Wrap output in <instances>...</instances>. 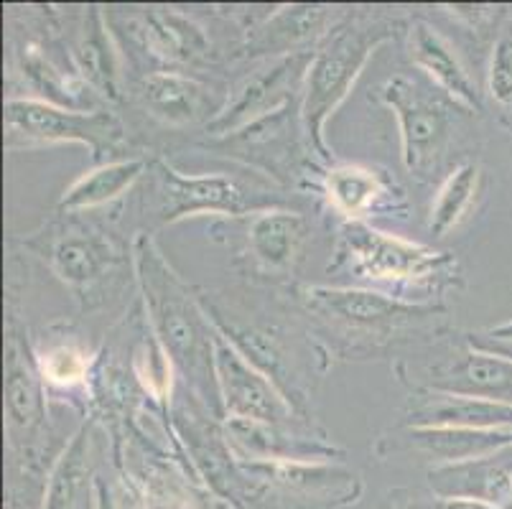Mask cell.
I'll return each instance as SVG.
<instances>
[{
    "mask_svg": "<svg viewBox=\"0 0 512 509\" xmlns=\"http://www.w3.org/2000/svg\"><path fill=\"white\" fill-rule=\"evenodd\" d=\"M428 487L439 499H477L497 507L512 504V446L428 471Z\"/></svg>",
    "mask_w": 512,
    "mask_h": 509,
    "instance_id": "obj_10",
    "label": "cell"
},
{
    "mask_svg": "<svg viewBox=\"0 0 512 509\" xmlns=\"http://www.w3.org/2000/svg\"><path fill=\"white\" fill-rule=\"evenodd\" d=\"M306 240L304 217L283 209L260 212L250 219L248 242L255 258L273 270H286Z\"/></svg>",
    "mask_w": 512,
    "mask_h": 509,
    "instance_id": "obj_18",
    "label": "cell"
},
{
    "mask_svg": "<svg viewBox=\"0 0 512 509\" xmlns=\"http://www.w3.org/2000/svg\"><path fill=\"white\" fill-rule=\"evenodd\" d=\"M92 497H95V509H118L115 499L110 497V492L105 489V484L100 479H92Z\"/></svg>",
    "mask_w": 512,
    "mask_h": 509,
    "instance_id": "obj_31",
    "label": "cell"
},
{
    "mask_svg": "<svg viewBox=\"0 0 512 509\" xmlns=\"http://www.w3.org/2000/svg\"><path fill=\"white\" fill-rule=\"evenodd\" d=\"M383 102L400 125L403 163L413 176L434 174L449 140V105L413 74H395L383 84Z\"/></svg>",
    "mask_w": 512,
    "mask_h": 509,
    "instance_id": "obj_4",
    "label": "cell"
},
{
    "mask_svg": "<svg viewBox=\"0 0 512 509\" xmlns=\"http://www.w3.org/2000/svg\"><path fill=\"white\" fill-rule=\"evenodd\" d=\"M90 489V428L69 441L46 479L41 509H77Z\"/></svg>",
    "mask_w": 512,
    "mask_h": 509,
    "instance_id": "obj_21",
    "label": "cell"
},
{
    "mask_svg": "<svg viewBox=\"0 0 512 509\" xmlns=\"http://www.w3.org/2000/svg\"><path fill=\"white\" fill-rule=\"evenodd\" d=\"M214 382L217 398L230 420H255L281 426L293 415L291 403L271 382V377L250 362L225 334L214 331Z\"/></svg>",
    "mask_w": 512,
    "mask_h": 509,
    "instance_id": "obj_6",
    "label": "cell"
},
{
    "mask_svg": "<svg viewBox=\"0 0 512 509\" xmlns=\"http://www.w3.org/2000/svg\"><path fill=\"white\" fill-rule=\"evenodd\" d=\"M413 428H469L497 431L512 428V405L434 390L411 413Z\"/></svg>",
    "mask_w": 512,
    "mask_h": 509,
    "instance_id": "obj_14",
    "label": "cell"
},
{
    "mask_svg": "<svg viewBox=\"0 0 512 509\" xmlns=\"http://www.w3.org/2000/svg\"><path fill=\"white\" fill-rule=\"evenodd\" d=\"M77 59L85 79L100 95L110 97V100H120L118 54H115V46L110 41L102 13L97 8H90L85 18L77 44Z\"/></svg>",
    "mask_w": 512,
    "mask_h": 509,
    "instance_id": "obj_23",
    "label": "cell"
},
{
    "mask_svg": "<svg viewBox=\"0 0 512 509\" xmlns=\"http://www.w3.org/2000/svg\"><path fill=\"white\" fill-rule=\"evenodd\" d=\"M143 34L153 54L171 64H199L209 54L204 28L176 11H148L143 16Z\"/></svg>",
    "mask_w": 512,
    "mask_h": 509,
    "instance_id": "obj_17",
    "label": "cell"
},
{
    "mask_svg": "<svg viewBox=\"0 0 512 509\" xmlns=\"http://www.w3.org/2000/svg\"><path fill=\"white\" fill-rule=\"evenodd\" d=\"M49 265L72 288H90L115 265L105 240L87 232H69L49 245Z\"/></svg>",
    "mask_w": 512,
    "mask_h": 509,
    "instance_id": "obj_16",
    "label": "cell"
},
{
    "mask_svg": "<svg viewBox=\"0 0 512 509\" xmlns=\"http://www.w3.org/2000/svg\"><path fill=\"white\" fill-rule=\"evenodd\" d=\"M413 443L423 451H431L441 464L467 461L477 456L495 454L512 446V428L497 431H469V428H413Z\"/></svg>",
    "mask_w": 512,
    "mask_h": 509,
    "instance_id": "obj_20",
    "label": "cell"
},
{
    "mask_svg": "<svg viewBox=\"0 0 512 509\" xmlns=\"http://www.w3.org/2000/svg\"><path fill=\"white\" fill-rule=\"evenodd\" d=\"M329 202L342 214L357 217L372 207L377 196L383 194V184L377 174L360 166H337L327 171Z\"/></svg>",
    "mask_w": 512,
    "mask_h": 509,
    "instance_id": "obj_26",
    "label": "cell"
},
{
    "mask_svg": "<svg viewBox=\"0 0 512 509\" xmlns=\"http://www.w3.org/2000/svg\"><path fill=\"white\" fill-rule=\"evenodd\" d=\"M490 95L512 107V36L497 39L490 59Z\"/></svg>",
    "mask_w": 512,
    "mask_h": 509,
    "instance_id": "obj_28",
    "label": "cell"
},
{
    "mask_svg": "<svg viewBox=\"0 0 512 509\" xmlns=\"http://www.w3.org/2000/svg\"><path fill=\"white\" fill-rule=\"evenodd\" d=\"M136 270L158 342L164 344L171 359L186 375H192L197 385H209L217 392L212 326L197 308L192 293L186 291L179 275L148 237L136 240Z\"/></svg>",
    "mask_w": 512,
    "mask_h": 509,
    "instance_id": "obj_1",
    "label": "cell"
},
{
    "mask_svg": "<svg viewBox=\"0 0 512 509\" xmlns=\"http://www.w3.org/2000/svg\"><path fill=\"white\" fill-rule=\"evenodd\" d=\"M434 390L512 405V359L469 349L462 359L434 377Z\"/></svg>",
    "mask_w": 512,
    "mask_h": 509,
    "instance_id": "obj_15",
    "label": "cell"
},
{
    "mask_svg": "<svg viewBox=\"0 0 512 509\" xmlns=\"http://www.w3.org/2000/svg\"><path fill=\"white\" fill-rule=\"evenodd\" d=\"M146 171L143 158H123V161L102 163L90 174L79 176L72 186L59 199L62 212H85V209L102 207V204L113 202L120 194L136 184Z\"/></svg>",
    "mask_w": 512,
    "mask_h": 509,
    "instance_id": "obj_19",
    "label": "cell"
},
{
    "mask_svg": "<svg viewBox=\"0 0 512 509\" xmlns=\"http://www.w3.org/2000/svg\"><path fill=\"white\" fill-rule=\"evenodd\" d=\"M484 336H490V339H497V342H512V319L505 321L500 326H492L490 331Z\"/></svg>",
    "mask_w": 512,
    "mask_h": 509,
    "instance_id": "obj_32",
    "label": "cell"
},
{
    "mask_svg": "<svg viewBox=\"0 0 512 509\" xmlns=\"http://www.w3.org/2000/svg\"><path fill=\"white\" fill-rule=\"evenodd\" d=\"M408 49H411L413 64L434 79L451 100L459 102L462 107H469V110H482L477 84L472 82L464 64L459 62V56L454 54L449 41L436 28L423 21L413 23Z\"/></svg>",
    "mask_w": 512,
    "mask_h": 509,
    "instance_id": "obj_12",
    "label": "cell"
},
{
    "mask_svg": "<svg viewBox=\"0 0 512 509\" xmlns=\"http://www.w3.org/2000/svg\"><path fill=\"white\" fill-rule=\"evenodd\" d=\"M138 97L153 118L166 125H192L202 120L212 123L222 110L212 102L207 84L179 72H153L143 77Z\"/></svg>",
    "mask_w": 512,
    "mask_h": 509,
    "instance_id": "obj_11",
    "label": "cell"
},
{
    "mask_svg": "<svg viewBox=\"0 0 512 509\" xmlns=\"http://www.w3.org/2000/svg\"><path fill=\"white\" fill-rule=\"evenodd\" d=\"M41 375L54 385H77L87 375V354L74 344H59L41 357Z\"/></svg>",
    "mask_w": 512,
    "mask_h": 509,
    "instance_id": "obj_27",
    "label": "cell"
},
{
    "mask_svg": "<svg viewBox=\"0 0 512 509\" xmlns=\"http://www.w3.org/2000/svg\"><path fill=\"white\" fill-rule=\"evenodd\" d=\"M479 189V163L464 161L449 174V179L441 184L436 202L431 207V235L444 237L446 232L454 230L456 224L462 222L467 209L472 207L474 194Z\"/></svg>",
    "mask_w": 512,
    "mask_h": 509,
    "instance_id": "obj_25",
    "label": "cell"
},
{
    "mask_svg": "<svg viewBox=\"0 0 512 509\" xmlns=\"http://www.w3.org/2000/svg\"><path fill=\"white\" fill-rule=\"evenodd\" d=\"M436 509H505L490 502H477V499H439Z\"/></svg>",
    "mask_w": 512,
    "mask_h": 509,
    "instance_id": "obj_30",
    "label": "cell"
},
{
    "mask_svg": "<svg viewBox=\"0 0 512 509\" xmlns=\"http://www.w3.org/2000/svg\"><path fill=\"white\" fill-rule=\"evenodd\" d=\"M339 265L372 280H418L444 270L451 265V258L434 247L400 240L352 219L339 230L337 268Z\"/></svg>",
    "mask_w": 512,
    "mask_h": 509,
    "instance_id": "obj_5",
    "label": "cell"
},
{
    "mask_svg": "<svg viewBox=\"0 0 512 509\" xmlns=\"http://www.w3.org/2000/svg\"><path fill=\"white\" fill-rule=\"evenodd\" d=\"M288 110L291 105L255 120L248 128L237 130L227 138L212 140V148L225 151V156L245 158L253 166H263L268 174L281 179L283 171L293 166V135L291 125H288Z\"/></svg>",
    "mask_w": 512,
    "mask_h": 509,
    "instance_id": "obj_13",
    "label": "cell"
},
{
    "mask_svg": "<svg viewBox=\"0 0 512 509\" xmlns=\"http://www.w3.org/2000/svg\"><path fill=\"white\" fill-rule=\"evenodd\" d=\"M395 509H398V507H395Z\"/></svg>",
    "mask_w": 512,
    "mask_h": 509,
    "instance_id": "obj_33",
    "label": "cell"
},
{
    "mask_svg": "<svg viewBox=\"0 0 512 509\" xmlns=\"http://www.w3.org/2000/svg\"><path fill=\"white\" fill-rule=\"evenodd\" d=\"M393 36L395 23L388 18H355L329 31L327 41L314 54L304 82L301 128L319 158H329L324 138L329 115L347 100L370 56Z\"/></svg>",
    "mask_w": 512,
    "mask_h": 509,
    "instance_id": "obj_2",
    "label": "cell"
},
{
    "mask_svg": "<svg viewBox=\"0 0 512 509\" xmlns=\"http://www.w3.org/2000/svg\"><path fill=\"white\" fill-rule=\"evenodd\" d=\"M161 191V219L166 224L202 214L240 217L250 209L248 194L235 179L225 174L184 176L166 161L156 163Z\"/></svg>",
    "mask_w": 512,
    "mask_h": 509,
    "instance_id": "obj_8",
    "label": "cell"
},
{
    "mask_svg": "<svg viewBox=\"0 0 512 509\" xmlns=\"http://www.w3.org/2000/svg\"><path fill=\"white\" fill-rule=\"evenodd\" d=\"M304 298L314 311L334 321L352 326V329H393L413 319L434 314L431 306L398 301L383 293L357 291V288H304Z\"/></svg>",
    "mask_w": 512,
    "mask_h": 509,
    "instance_id": "obj_9",
    "label": "cell"
},
{
    "mask_svg": "<svg viewBox=\"0 0 512 509\" xmlns=\"http://www.w3.org/2000/svg\"><path fill=\"white\" fill-rule=\"evenodd\" d=\"M311 59L314 54H301V51L293 56H281L278 62L242 79L217 112V118L207 123L209 133L214 138H227L237 130L248 128L255 120L291 105L293 90H299V84L306 82Z\"/></svg>",
    "mask_w": 512,
    "mask_h": 509,
    "instance_id": "obj_7",
    "label": "cell"
},
{
    "mask_svg": "<svg viewBox=\"0 0 512 509\" xmlns=\"http://www.w3.org/2000/svg\"><path fill=\"white\" fill-rule=\"evenodd\" d=\"M327 21L324 8L311 6H293L278 13L273 21L260 26L250 39V54H299V46L321 34V26Z\"/></svg>",
    "mask_w": 512,
    "mask_h": 509,
    "instance_id": "obj_24",
    "label": "cell"
},
{
    "mask_svg": "<svg viewBox=\"0 0 512 509\" xmlns=\"http://www.w3.org/2000/svg\"><path fill=\"white\" fill-rule=\"evenodd\" d=\"M125 130L115 115L102 110L77 112L44 100L6 102V143L16 146H49V143H82L100 158L123 146Z\"/></svg>",
    "mask_w": 512,
    "mask_h": 509,
    "instance_id": "obj_3",
    "label": "cell"
},
{
    "mask_svg": "<svg viewBox=\"0 0 512 509\" xmlns=\"http://www.w3.org/2000/svg\"><path fill=\"white\" fill-rule=\"evenodd\" d=\"M6 415L11 431L23 433H34L44 418V403H41L34 367L16 339H8L6 347Z\"/></svg>",
    "mask_w": 512,
    "mask_h": 509,
    "instance_id": "obj_22",
    "label": "cell"
},
{
    "mask_svg": "<svg viewBox=\"0 0 512 509\" xmlns=\"http://www.w3.org/2000/svg\"><path fill=\"white\" fill-rule=\"evenodd\" d=\"M469 347L512 359V342H497V339H490V336H484V334H477V336L472 334V339H469Z\"/></svg>",
    "mask_w": 512,
    "mask_h": 509,
    "instance_id": "obj_29",
    "label": "cell"
}]
</instances>
